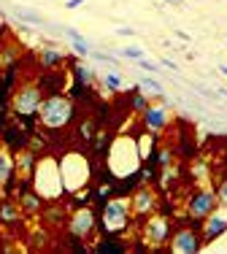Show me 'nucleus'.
I'll list each match as a JSON object with an SVG mask.
<instances>
[{
  "mask_svg": "<svg viewBox=\"0 0 227 254\" xmlns=\"http://www.w3.org/2000/svg\"><path fill=\"white\" fill-rule=\"evenodd\" d=\"M41 103H44V89H41L38 81H22L14 87V92L8 95V106L14 119L19 122L25 130L33 135V130L38 127V111H41Z\"/></svg>",
  "mask_w": 227,
  "mask_h": 254,
  "instance_id": "1",
  "label": "nucleus"
},
{
  "mask_svg": "<svg viewBox=\"0 0 227 254\" xmlns=\"http://www.w3.org/2000/svg\"><path fill=\"white\" fill-rule=\"evenodd\" d=\"M76 117V106L73 98H68L65 92H49L44 95V103H41V111H38V125L41 130H49V132H59L65 130Z\"/></svg>",
  "mask_w": 227,
  "mask_h": 254,
  "instance_id": "2",
  "label": "nucleus"
},
{
  "mask_svg": "<svg viewBox=\"0 0 227 254\" xmlns=\"http://www.w3.org/2000/svg\"><path fill=\"white\" fill-rule=\"evenodd\" d=\"M30 187L44 197V203H55L65 195L62 179H59V162L52 154L38 157V162L33 168V176H30Z\"/></svg>",
  "mask_w": 227,
  "mask_h": 254,
  "instance_id": "3",
  "label": "nucleus"
},
{
  "mask_svg": "<svg viewBox=\"0 0 227 254\" xmlns=\"http://www.w3.org/2000/svg\"><path fill=\"white\" fill-rule=\"evenodd\" d=\"M57 162L65 195H76V192L87 190L89 179H92V162L84 152H65Z\"/></svg>",
  "mask_w": 227,
  "mask_h": 254,
  "instance_id": "4",
  "label": "nucleus"
},
{
  "mask_svg": "<svg viewBox=\"0 0 227 254\" xmlns=\"http://www.w3.org/2000/svg\"><path fill=\"white\" fill-rule=\"evenodd\" d=\"M135 216H133V208H130V197L119 195V197H109L100 208V216H98V227L103 230V235H124L130 227H133Z\"/></svg>",
  "mask_w": 227,
  "mask_h": 254,
  "instance_id": "5",
  "label": "nucleus"
},
{
  "mask_svg": "<svg viewBox=\"0 0 227 254\" xmlns=\"http://www.w3.org/2000/svg\"><path fill=\"white\" fill-rule=\"evenodd\" d=\"M173 233V222L165 214H149L141 219V241L149 249H168V241Z\"/></svg>",
  "mask_w": 227,
  "mask_h": 254,
  "instance_id": "6",
  "label": "nucleus"
},
{
  "mask_svg": "<svg viewBox=\"0 0 227 254\" xmlns=\"http://www.w3.org/2000/svg\"><path fill=\"white\" fill-rule=\"evenodd\" d=\"M98 230V211L92 205H79L68 216V235L73 241H89Z\"/></svg>",
  "mask_w": 227,
  "mask_h": 254,
  "instance_id": "7",
  "label": "nucleus"
},
{
  "mask_svg": "<svg viewBox=\"0 0 227 254\" xmlns=\"http://www.w3.org/2000/svg\"><path fill=\"white\" fill-rule=\"evenodd\" d=\"M168 249L173 254H198L203 249V238H200V230L198 225H181V227H173L170 241H168Z\"/></svg>",
  "mask_w": 227,
  "mask_h": 254,
  "instance_id": "8",
  "label": "nucleus"
},
{
  "mask_svg": "<svg viewBox=\"0 0 227 254\" xmlns=\"http://www.w3.org/2000/svg\"><path fill=\"white\" fill-rule=\"evenodd\" d=\"M173 122V114L168 108V103H149L146 108L141 111V127L146 132H152V135H163V132H168V127Z\"/></svg>",
  "mask_w": 227,
  "mask_h": 254,
  "instance_id": "9",
  "label": "nucleus"
},
{
  "mask_svg": "<svg viewBox=\"0 0 227 254\" xmlns=\"http://www.w3.org/2000/svg\"><path fill=\"white\" fill-rule=\"evenodd\" d=\"M217 205L219 203H217L214 190H208V187H198V190H192V192H189V197H187V216L195 222V225H200V222L206 219Z\"/></svg>",
  "mask_w": 227,
  "mask_h": 254,
  "instance_id": "10",
  "label": "nucleus"
},
{
  "mask_svg": "<svg viewBox=\"0 0 227 254\" xmlns=\"http://www.w3.org/2000/svg\"><path fill=\"white\" fill-rule=\"evenodd\" d=\"M157 203H160V197L149 184H141V187H135V190L130 192V208H133L135 222H141L143 216L154 214V211H157Z\"/></svg>",
  "mask_w": 227,
  "mask_h": 254,
  "instance_id": "11",
  "label": "nucleus"
},
{
  "mask_svg": "<svg viewBox=\"0 0 227 254\" xmlns=\"http://www.w3.org/2000/svg\"><path fill=\"white\" fill-rule=\"evenodd\" d=\"M222 235H227V208L217 205V208L200 222V238H203V244H211V241L222 238Z\"/></svg>",
  "mask_w": 227,
  "mask_h": 254,
  "instance_id": "12",
  "label": "nucleus"
},
{
  "mask_svg": "<svg viewBox=\"0 0 227 254\" xmlns=\"http://www.w3.org/2000/svg\"><path fill=\"white\" fill-rule=\"evenodd\" d=\"M16 187V165H14V152L0 143V195L11 197Z\"/></svg>",
  "mask_w": 227,
  "mask_h": 254,
  "instance_id": "13",
  "label": "nucleus"
},
{
  "mask_svg": "<svg viewBox=\"0 0 227 254\" xmlns=\"http://www.w3.org/2000/svg\"><path fill=\"white\" fill-rule=\"evenodd\" d=\"M14 197H16V205H19V211L25 216H33V214H41V211H44V197L30 187V181H22L19 192H16Z\"/></svg>",
  "mask_w": 227,
  "mask_h": 254,
  "instance_id": "14",
  "label": "nucleus"
},
{
  "mask_svg": "<svg viewBox=\"0 0 227 254\" xmlns=\"http://www.w3.org/2000/svg\"><path fill=\"white\" fill-rule=\"evenodd\" d=\"M0 143H3L5 149H11V152H19V149L30 146V132L25 127H19V122H11V125H5Z\"/></svg>",
  "mask_w": 227,
  "mask_h": 254,
  "instance_id": "15",
  "label": "nucleus"
},
{
  "mask_svg": "<svg viewBox=\"0 0 227 254\" xmlns=\"http://www.w3.org/2000/svg\"><path fill=\"white\" fill-rule=\"evenodd\" d=\"M35 162H38V152H35L33 146H25V149H19V152H14L16 179L30 181V176H33V168H35Z\"/></svg>",
  "mask_w": 227,
  "mask_h": 254,
  "instance_id": "16",
  "label": "nucleus"
},
{
  "mask_svg": "<svg viewBox=\"0 0 227 254\" xmlns=\"http://www.w3.org/2000/svg\"><path fill=\"white\" fill-rule=\"evenodd\" d=\"M65 63H68V54L59 49V46H55V44L41 46V52H38V65H41L44 70H59Z\"/></svg>",
  "mask_w": 227,
  "mask_h": 254,
  "instance_id": "17",
  "label": "nucleus"
},
{
  "mask_svg": "<svg viewBox=\"0 0 227 254\" xmlns=\"http://www.w3.org/2000/svg\"><path fill=\"white\" fill-rule=\"evenodd\" d=\"M22 211H19V205H16V200L11 203V200H3L0 203V225H5V227H16L22 222Z\"/></svg>",
  "mask_w": 227,
  "mask_h": 254,
  "instance_id": "18",
  "label": "nucleus"
},
{
  "mask_svg": "<svg viewBox=\"0 0 227 254\" xmlns=\"http://www.w3.org/2000/svg\"><path fill=\"white\" fill-rule=\"evenodd\" d=\"M95 78H98V73H95L92 68H89L87 63H73L70 65V81H76V84H92Z\"/></svg>",
  "mask_w": 227,
  "mask_h": 254,
  "instance_id": "19",
  "label": "nucleus"
},
{
  "mask_svg": "<svg viewBox=\"0 0 227 254\" xmlns=\"http://www.w3.org/2000/svg\"><path fill=\"white\" fill-rule=\"evenodd\" d=\"M127 246L124 244H119L114 235H109V238H103V241H98V244L92 246V252H98V254H119V252H124Z\"/></svg>",
  "mask_w": 227,
  "mask_h": 254,
  "instance_id": "20",
  "label": "nucleus"
},
{
  "mask_svg": "<svg viewBox=\"0 0 227 254\" xmlns=\"http://www.w3.org/2000/svg\"><path fill=\"white\" fill-rule=\"evenodd\" d=\"M149 103H152V100H149V95L141 92L138 84H135V87H130V111H133V114H141L143 108L149 106Z\"/></svg>",
  "mask_w": 227,
  "mask_h": 254,
  "instance_id": "21",
  "label": "nucleus"
},
{
  "mask_svg": "<svg viewBox=\"0 0 227 254\" xmlns=\"http://www.w3.org/2000/svg\"><path fill=\"white\" fill-rule=\"evenodd\" d=\"M100 84H103V89L106 92H122V87H124V76L122 73H114V70H109V73H103L100 76Z\"/></svg>",
  "mask_w": 227,
  "mask_h": 254,
  "instance_id": "22",
  "label": "nucleus"
},
{
  "mask_svg": "<svg viewBox=\"0 0 227 254\" xmlns=\"http://www.w3.org/2000/svg\"><path fill=\"white\" fill-rule=\"evenodd\" d=\"M138 87H141V89H146V95H154V98H160L163 103H168V98H165V92H163V84H160L157 78H152V76H141Z\"/></svg>",
  "mask_w": 227,
  "mask_h": 254,
  "instance_id": "23",
  "label": "nucleus"
},
{
  "mask_svg": "<svg viewBox=\"0 0 227 254\" xmlns=\"http://www.w3.org/2000/svg\"><path fill=\"white\" fill-rule=\"evenodd\" d=\"M11 14H14L16 19H22L25 25H44V16H41L38 11H33V8H22V5H16Z\"/></svg>",
  "mask_w": 227,
  "mask_h": 254,
  "instance_id": "24",
  "label": "nucleus"
},
{
  "mask_svg": "<svg viewBox=\"0 0 227 254\" xmlns=\"http://www.w3.org/2000/svg\"><path fill=\"white\" fill-rule=\"evenodd\" d=\"M152 154H154V157H149V160H152V162H154V165H157V168H170V165H173V160H176L170 149H160V146L154 149Z\"/></svg>",
  "mask_w": 227,
  "mask_h": 254,
  "instance_id": "25",
  "label": "nucleus"
},
{
  "mask_svg": "<svg viewBox=\"0 0 227 254\" xmlns=\"http://www.w3.org/2000/svg\"><path fill=\"white\" fill-rule=\"evenodd\" d=\"M214 195H217V203L222 205V208H227V173L217 181V187H214Z\"/></svg>",
  "mask_w": 227,
  "mask_h": 254,
  "instance_id": "26",
  "label": "nucleus"
},
{
  "mask_svg": "<svg viewBox=\"0 0 227 254\" xmlns=\"http://www.w3.org/2000/svg\"><path fill=\"white\" fill-rule=\"evenodd\" d=\"M119 57H124V60H133V63H135V60H143V57H146V52H143L141 46H124V49L119 52Z\"/></svg>",
  "mask_w": 227,
  "mask_h": 254,
  "instance_id": "27",
  "label": "nucleus"
},
{
  "mask_svg": "<svg viewBox=\"0 0 227 254\" xmlns=\"http://www.w3.org/2000/svg\"><path fill=\"white\" fill-rule=\"evenodd\" d=\"M59 33H62L70 44H87V38L79 33V30H73V27H59Z\"/></svg>",
  "mask_w": 227,
  "mask_h": 254,
  "instance_id": "28",
  "label": "nucleus"
},
{
  "mask_svg": "<svg viewBox=\"0 0 227 254\" xmlns=\"http://www.w3.org/2000/svg\"><path fill=\"white\" fill-rule=\"evenodd\" d=\"M135 68L146 70V73H160V70H163V65H157V63H149V60L143 57V60H135Z\"/></svg>",
  "mask_w": 227,
  "mask_h": 254,
  "instance_id": "29",
  "label": "nucleus"
},
{
  "mask_svg": "<svg viewBox=\"0 0 227 254\" xmlns=\"http://www.w3.org/2000/svg\"><path fill=\"white\" fill-rule=\"evenodd\" d=\"M116 35H122V38H133L135 30L133 27H116Z\"/></svg>",
  "mask_w": 227,
  "mask_h": 254,
  "instance_id": "30",
  "label": "nucleus"
},
{
  "mask_svg": "<svg viewBox=\"0 0 227 254\" xmlns=\"http://www.w3.org/2000/svg\"><path fill=\"white\" fill-rule=\"evenodd\" d=\"M84 5V0H65V8L68 11H76V8H81Z\"/></svg>",
  "mask_w": 227,
  "mask_h": 254,
  "instance_id": "31",
  "label": "nucleus"
},
{
  "mask_svg": "<svg viewBox=\"0 0 227 254\" xmlns=\"http://www.w3.org/2000/svg\"><path fill=\"white\" fill-rule=\"evenodd\" d=\"M176 38H178V41H184V44H192V35L184 33V30H176Z\"/></svg>",
  "mask_w": 227,
  "mask_h": 254,
  "instance_id": "32",
  "label": "nucleus"
},
{
  "mask_svg": "<svg viewBox=\"0 0 227 254\" xmlns=\"http://www.w3.org/2000/svg\"><path fill=\"white\" fill-rule=\"evenodd\" d=\"M163 68H168V70H173V73H176V70H178V65L173 63V60H168V57H165V60H163Z\"/></svg>",
  "mask_w": 227,
  "mask_h": 254,
  "instance_id": "33",
  "label": "nucleus"
},
{
  "mask_svg": "<svg viewBox=\"0 0 227 254\" xmlns=\"http://www.w3.org/2000/svg\"><path fill=\"white\" fill-rule=\"evenodd\" d=\"M219 73H222V76L227 78V65H225V63H222V65H219Z\"/></svg>",
  "mask_w": 227,
  "mask_h": 254,
  "instance_id": "34",
  "label": "nucleus"
},
{
  "mask_svg": "<svg viewBox=\"0 0 227 254\" xmlns=\"http://www.w3.org/2000/svg\"><path fill=\"white\" fill-rule=\"evenodd\" d=\"M219 95H222V98H227V89H219Z\"/></svg>",
  "mask_w": 227,
  "mask_h": 254,
  "instance_id": "35",
  "label": "nucleus"
},
{
  "mask_svg": "<svg viewBox=\"0 0 227 254\" xmlns=\"http://www.w3.org/2000/svg\"><path fill=\"white\" fill-rule=\"evenodd\" d=\"M170 3H176V5H181V3H184V0H170Z\"/></svg>",
  "mask_w": 227,
  "mask_h": 254,
  "instance_id": "36",
  "label": "nucleus"
},
{
  "mask_svg": "<svg viewBox=\"0 0 227 254\" xmlns=\"http://www.w3.org/2000/svg\"><path fill=\"white\" fill-rule=\"evenodd\" d=\"M163 3H170V0H163Z\"/></svg>",
  "mask_w": 227,
  "mask_h": 254,
  "instance_id": "37",
  "label": "nucleus"
}]
</instances>
